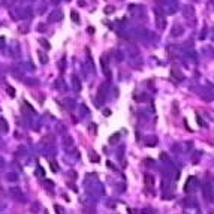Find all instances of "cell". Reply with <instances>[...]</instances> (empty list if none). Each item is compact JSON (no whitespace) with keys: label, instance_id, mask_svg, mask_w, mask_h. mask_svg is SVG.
I'll list each match as a JSON object with an SVG mask.
<instances>
[{"label":"cell","instance_id":"obj_1","mask_svg":"<svg viewBox=\"0 0 214 214\" xmlns=\"http://www.w3.org/2000/svg\"><path fill=\"white\" fill-rule=\"evenodd\" d=\"M154 20H156V27L159 30H163L166 27V18H165V12H162V9L154 8Z\"/></svg>","mask_w":214,"mask_h":214},{"label":"cell","instance_id":"obj_2","mask_svg":"<svg viewBox=\"0 0 214 214\" xmlns=\"http://www.w3.org/2000/svg\"><path fill=\"white\" fill-rule=\"evenodd\" d=\"M202 195H204V199L207 202H213L214 199V190H213V186L210 183H205L204 187H202Z\"/></svg>","mask_w":214,"mask_h":214},{"label":"cell","instance_id":"obj_3","mask_svg":"<svg viewBox=\"0 0 214 214\" xmlns=\"http://www.w3.org/2000/svg\"><path fill=\"white\" fill-rule=\"evenodd\" d=\"M29 17H32L30 8H18L14 12V18H17V20H24V18H29Z\"/></svg>","mask_w":214,"mask_h":214},{"label":"cell","instance_id":"obj_4","mask_svg":"<svg viewBox=\"0 0 214 214\" xmlns=\"http://www.w3.org/2000/svg\"><path fill=\"white\" fill-rule=\"evenodd\" d=\"M184 26L183 24H180V23H175V24H172V29L171 32H169V35H171V38H180V36H183L184 35Z\"/></svg>","mask_w":214,"mask_h":214},{"label":"cell","instance_id":"obj_5","mask_svg":"<svg viewBox=\"0 0 214 214\" xmlns=\"http://www.w3.org/2000/svg\"><path fill=\"white\" fill-rule=\"evenodd\" d=\"M183 17L186 18V20H193L195 21V8L193 6H190V5H186V6H183Z\"/></svg>","mask_w":214,"mask_h":214},{"label":"cell","instance_id":"obj_6","mask_svg":"<svg viewBox=\"0 0 214 214\" xmlns=\"http://www.w3.org/2000/svg\"><path fill=\"white\" fill-rule=\"evenodd\" d=\"M61 18H63L61 9H54V11L49 12V15H48V23H57V21H60Z\"/></svg>","mask_w":214,"mask_h":214},{"label":"cell","instance_id":"obj_7","mask_svg":"<svg viewBox=\"0 0 214 214\" xmlns=\"http://www.w3.org/2000/svg\"><path fill=\"white\" fill-rule=\"evenodd\" d=\"M190 187H192V192L198 187V180H196L195 177H190V178L187 180V183H186V186H184L186 192H190Z\"/></svg>","mask_w":214,"mask_h":214},{"label":"cell","instance_id":"obj_8","mask_svg":"<svg viewBox=\"0 0 214 214\" xmlns=\"http://www.w3.org/2000/svg\"><path fill=\"white\" fill-rule=\"evenodd\" d=\"M171 77L172 78H175L177 81H183L184 80V74L177 68V66H172V69H171Z\"/></svg>","mask_w":214,"mask_h":214},{"label":"cell","instance_id":"obj_9","mask_svg":"<svg viewBox=\"0 0 214 214\" xmlns=\"http://www.w3.org/2000/svg\"><path fill=\"white\" fill-rule=\"evenodd\" d=\"M105 96H106V84H102V86L99 87V91H97V102L103 103Z\"/></svg>","mask_w":214,"mask_h":214},{"label":"cell","instance_id":"obj_10","mask_svg":"<svg viewBox=\"0 0 214 214\" xmlns=\"http://www.w3.org/2000/svg\"><path fill=\"white\" fill-rule=\"evenodd\" d=\"M166 52H168V55H169V57L174 58L175 55H178V54L181 52V49H180L178 46H175V45H169V46H168V49H166Z\"/></svg>","mask_w":214,"mask_h":214},{"label":"cell","instance_id":"obj_11","mask_svg":"<svg viewBox=\"0 0 214 214\" xmlns=\"http://www.w3.org/2000/svg\"><path fill=\"white\" fill-rule=\"evenodd\" d=\"M144 184H145L148 189H151V187L154 186V177H153L151 174H145V175H144Z\"/></svg>","mask_w":214,"mask_h":214},{"label":"cell","instance_id":"obj_12","mask_svg":"<svg viewBox=\"0 0 214 214\" xmlns=\"http://www.w3.org/2000/svg\"><path fill=\"white\" fill-rule=\"evenodd\" d=\"M11 196L14 198V199H18V201H21V199H24V195H23V192L18 189V187H15V189H11Z\"/></svg>","mask_w":214,"mask_h":214},{"label":"cell","instance_id":"obj_13","mask_svg":"<svg viewBox=\"0 0 214 214\" xmlns=\"http://www.w3.org/2000/svg\"><path fill=\"white\" fill-rule=\"evenodd\" d=\"M144 142H145L148 147H154V145H157V138L153 136V135H148V136L144 138Z\"/></svg>","mask_w":214,"mask_h":214},{"label":"cell","instance_id":"obj_14","mask_svg":"<svg viewBox=\"0 0 214 214\" xmlns=\"http://www.w3.org/2000/svg\"><path fill=\"white\" fill-rule=\"evenodd\" d=\"M100 65H102L103 74H105V75H109V68H108V65H106V55H102V57H100Z\"/></svg>","mask_w":214,"mask_h":214},{"label":"cell","instance_id":"obj_15","mask_svg":"<svg viewBox=\"0 0 214 214\" xmlns=\"http://www.w3.org/2000/svg\"><path fill=\"white\" fill-rule=\"evenodd\" d=\"M72 86H74V88H75L77 91L81 90V81H80V78H78L77 75H72Z\"/></svg>","mask_w":214,"mask_h":214},{"label":"cell","instance_id":"obj_16","mask_svg":"<svg viewBox=\"0 0 214 214\" xmlns=\"http://www.w3.org/2000/svg\"><path fill=\"white\" fill-rule=\"evenodd\" d=\"M0 132H3V133H6V132H9V126H8V121L3 118V117H0Z\"/></svg>","mask_w":214,"mask_h":214},{"label":"cell","instance_id":"obj_17","mask_svg":"<svg viewBox=\"0 0 214 214\" xmlns=\"http://www.w3.org/2000/svg\"><path fill=\"white\" fill-rule=\"evenodd\" d=\"M87 52V66L90 68V71H94V65H93V58H91V54H90V49L87 48L86 49Z\"/></svg>","mask_w":214,"mask_h":214},{"label":"cell","instance_id":"obj_18","mask_svg":"<svg viewBox=\"0 0 214 214\" xmlns=\"http://www.w3.org/2000/svg\"><path fill=\"white\" fill-rule=\"evenodd\" d=\"M38 55H39V58H41V63H42V65H46V63H48V55H46L43 51L39 49V51H38Z\"/></svg>","mask_w":214,"mask_h":214},{"label":"cell","instance_id":"obj_19","mask_svg":"<svg viewBox=\"0 0 214 214\" xmlns=\"http://www.w3.org/2000/svg\"><path fill=\"white\" fill-rule=\"evenodd\" d=\"M71 18L74 20V23H75V24H78V23H80V15H78V12H77V11H72V12H71Z\"/></svg>","mask_w":214,"mask_h":214},{"label":"cell","instance_id":"obj_20","mask_svg":"<svg viewBox=\"0 0 214 214\" xmlns=\"http://www.w3.org/2000/svg\"><path fill=\"white\" fill-rule=\"evenodd\" d=\"M120 139V132H117V133H114L111 138H109V144H115L117 141Z\"/></svg>","mask_w":214,"mask_h":214},{"label":"cell","instance_id":"obj_21","mask_svg":"<svg viewBox=\"0 0 214 214\" xmlns=\"http://www.w3.org/2000/svg\"><path fill=\"white\" fill-rule=\"evenodd\" d=\"M114 11H115V8H114L112 5H108V6H105V9H103V12L108 14V15H109V14H114Z\"/></svg>","mask_w":214,"mask_h":214},{"label":"cell","instance_id":"obj_22","mask_svg":"<svg viewBox=\"0 0 214 214\" xmlns=\"http://www.w3.org/2000/svg\"><path fill=\"white\" fill-rule=\"evenodd\" d=\"M114 55H115V60H117V61H123V52H121V51L115 49V51H114Z\"/></svg>","mask_w":214,"mask_h":214},{"label":"cell","instance_id":"obj_23","mask_svg":"<svg viewBox=\"0 0 214 214\" xmlns=\"http://www.w3.org/2000/svg\"><path fill=\"white\" fill-rule=\"evenodd\" d=\"M90 160L91 162H99V156L94 151H90Z\"/></svg>","mask_w":214,"mask_h":214},{"label":"cell","instance_id":"obj_24","mask_svg":"<svg viewBox=\"0 0 214 214\" xmlns=\"http://www.w3.org/2000/svg\"><path fill=\"white\" fill-rule=\"evenodd\" d=\"M6 91H8V94H9L11 97H14V96H15V90H14L12 87H6Z\"/></svg>","mask_w":214,"mask_h":214},{"label":"cell","instance_id":"obj_25","mask_svg":"<svg viewBox=\"0 0 214 214\" xmlns=\"http://www.w3.org/2000/svg\"><path fill=\"white\" fill-rule=\"evenodd\" d=\"M45 30H46V26H45V24H43V23H39V26H38V32H45Z\"/></svg>","mask_w":214,"mask_h":214},{"label":"cell","instance_id":"obj_26","mask_svg":"<svg viewBox=\"0 0 214 214\" xmlns=\"http://www.w3.org/2000/svg\"><path fill=\"white\" fill-rule=\"evenodd\" d=\"M39 43H41V45H43V46H45L46 49H49V43L46 42L45 39H42V38H41V39H39Z\"/></svg>","mask_w":214,"mask_h":214},{"label":"cell","instance_id":"obj_27","mask_svg":"<svg viewBox=\"0 0 214 214\" xmlns=\"http://www.w3.org/2000/svg\"><path fill=\"white\" fill-rule=\"evenodd\" d=\"M24 81H26V83H29V86H35V84H38V80H29V78H26Z\"/></svg>","mask_w":214,"mask_h":214},{"label":"cell","instance_id":"obj_28","mask_svg":"<svg viewBox=\"0 0 214 214\" xmlns=\"http://www.w3.org/2000/svg\"><path fill=\"white\" fill-rule=\"evenodd\" d=\"M8 178H11L9 181H15V180H17V175H15V174H8Z\"/></svg>","mask_w":214,"mask_h":214},{"label":"cell","instance_id":"obj_29","mask_svg":"<svg viewBox=\"0 0 214 214\" xmlns=\"http://www.w3.org/2000/svg\"><path fill=\"white\" fill-rule=\"evenodd\" d=\"M51 169L54 172H57V163L55 162H51Z\"/></svg>","mask_w":214,"mask_h":214},{"label":"cell","instance_id":"obj_30","mask_svg":"<svg viewBox=\"0 0 214 214\" xmlns=\"http://www.w3.org/2000/svg\"><path fill=\"white\" fill-rule=\"evenodd\" d=\"M3 46H5V38L0 36V48H3Z\"/></svg>","mask_w":214,"mask_h":214},{"label":"cell","instance_id":"obj_31","mask_svg":"<svg viewBox=\"0 0 214 214\" xmlns=\"http://www.w3.org/2000/svg\"><path fill=\"white\" fill-rule=\"evenodd\" d=\"M205 35H207V30H202L201 32V39H205Z\"/></svg>","mask_w":214,"mask_h":214},{"label":"cell","instance_id":"obj_32","mask_svg":"<svg viewBox=\"0 0 214 214\" xmlns=\"http://www.w3.org/2000/svg\"><path fill=\"white\" fill-rule=\"evenodd\" d=\"M78 6H86V2L84 0H78Z\"/></svg>","mask_w":214,"mask_h":214},{"label":"cell","instance_id":"obj_33","mask_svg":"<svg viewBox=\"0 0 214 214\" xmlns=\"http://www.w3.org/2000/svg\"><path fill=\"white\" fill-rule=\"evenodd\" d=\"M51 2H52V3H55V5H57V3H58V2H60V0H51Z\"/></svg>","mask_w":214,"mask_h":214},{"label":"cell","instance_id":"obj_34","mask_svg":"<svg viewBox=\"0 0 214 214\" xmlns=\"http://www.w3.org/2000/svg\"><path fill=\"white\" fill-rule=\"evenodd\" d=\"M213 6H214V0H213Z\"/></svg>","mask_w":214,"mask_h":214}]
</instances>
